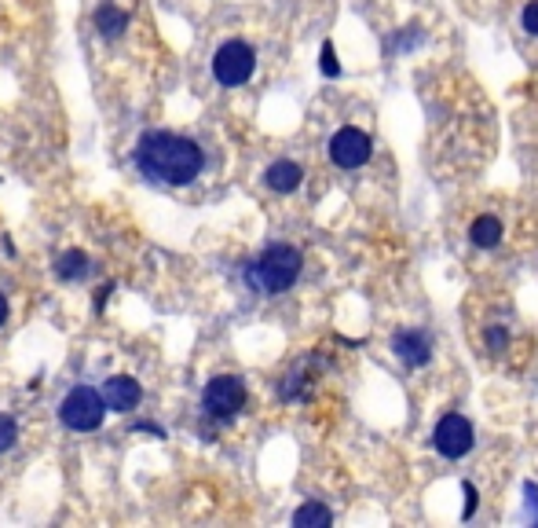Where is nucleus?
Segmentation results:
<instances>
[{
    "label": "nucleus",
    "mask_w": 538,
    "mask_h": 528,
    "mask_svg": "<svg viewBox=\"0 0 538 528\" xmlns=\"http://www.w3.org/2000/svg\"><path fill=\"white\" fill-rule=\"evenodd\" d=\"M301 269H304V257L297 246L272 242L245 264V283L264 298H275V294H286L301 279Z\"/></svg>",
    "instance_id": "2"
},
{
    "label": "nucleus",
    "mask_w": 538,
    "mask_h": 528,
    "mask_svg": "<svg viewBox=\"0 0 538 528\" xmlns=\"http://www.w3.org/2000/svg\"><path fill=\"white\" fill-rule=\"evenodd\" d=\"M473 445H476V433L466 415H443L432 429V448L443 459H466L473 452Z\"/></svg>",
    "instance_id": "6"
},
{
    "label": "nucleus",
    "mask_w": 538,
    "mask_h": 528,
    "mask_svg": "<svg viewBox=\"0 0 538 528\" xmlns=\"http://www.w3.org/2000/svg\"><path fill=\"white\" fill-rule=\"evenodd\" d=\"M476 499H480V495H476V488H473V484H466V517H473V513H476Z\"/></svg>",
    "instance_id": "20"
},
{
    "label": "nucleus",
    "mask_w": 538,
    "mask_h": 528,
    "mask_svg": "<svg viewBox=\"0 0 538 528\" xmlns=\"http://www.w3.org/2000/svg\"><path fill=\"white\" fill-rule=\"evenodd\" d=\"M103 418H107V400H103V393L92 389V386L70 389V393L62 396V404H59V422H62L66 429H73V433H92V429L103 425Z\"/></svg>",
    "instance_id": "3"
},
{
    "label": "nucleus",
    "mask_w": 538,
    "mask_h": 528,
    "mask_svg": "<svg viewBox=\"0 0 538 528\" xmlns=\"http://www.w3.org/2000/svg\"><path fill=\"white\" fill-rule=\"evenodd\" d=\"M392 352L407 367H425L432 360V337L425 330H396L392 334Z\"/></svg>",
    "instance_id": "8"
},
{
    "label": "nucleus",
    "mask_w": 538,
    "mask_h": 528,
    "mask_svg": "<svg viewBox=\"0 0 538 528\" xmlns=\"http://www.w3.org/2000/svg\"><path fill=\"white\" fill-rule=\"evenodd\" d=\"M15 445H19V425H15V418L0 415V455L12 452Z\"/></svg>",
    "instance_id": "15"
},
{
    "label": "nucleus",
    "mask_w": 538,
    "mask_h": 528,
    "mask_svg": "<svg viewBox=\"0 0 538 528\" xmlns=\"http://www.w3.org/2000/svg\"><path fill=\"white\" fill-rule=\"evenodd\" d=\"M202 407H206V415H213L220 422H231L245 407V382L238 375L209 378V386L202 389Z\"/></svg>",
    "instance_id": "5"
},
{
    "label": "nucleus",
    "mask_w": 538,
    "mask_h": 528,
    "mask_svg": "<svg viewBox=\"0 0 538 528\" xmlns=\"http://www.w3.org/2000/svg\"><path fill=\"white\" fill-rule=\"evenodd\" d=\"M520 23H524V30H527V34H534V37H538V0H531V5L524 8V19H520Z\"/></svg>",
    "instance_id": "19"
},
{
    "label": "nucleus",
    "mask_w": 538,
    "mask_h": 528,
    "mask_svg": "<svg viewBox=\"0 0 538 528\" xmlns=\"http://www.w3.org/2000/svg\"><path fill=\"white\" fill-rule=\"evenodd\" d=\"M505 345H509V334H505L502 327H491V330H487V348L498 357V352H505Z\"/></svg>",
    "instance_id": "18"
},
{
    "label": "nucleus",
    "mask_w": 538,
    "mask_h": 528,
    "mask_svg": "<svg viewBox=\"0 0 538 528\" xmlns=\"http://www.w3.org/2000/svg\"><path fill=\"white\" fill-rule=\"evenodd\" d=\"M469 239H473V246H480V249H495V246L502 242V220L491 217V213L476 217L473 228H469Z\"/></svg>",
    "instance_id": "13"
},
{
    "label": "nucleus",
    "mask_w": 538,
    "mask_h": 528,
    "mask_svg": "<svg viewBox=\"0 0 538 528\" xmlns=\"http://www.w3.org/2000/svg\"><path fill=\"white\" fill-rule=\"evenodd\" d=\"M301 181H304V169H301L297 161H290V158L272 161V165H267V172H264V184L272 188V191H279V195L297 191V188H301Z\"/></svg>",
    "instance_id": "10"
},
{
    "label": "nucleus",
    "mask_w": 538,
    "mask_h": 528,
    "mask_svg": "<svg viewBox=\"0 0 538 528\" xmlns=\"http://www.w3.org/2000/svg\"><path fill=\"white\" fill-rule=\"evenodd\" d=\"M5 323H8V298L0 294V327H5Z\"/></svg>",
    "instance_id": "22"
},
{
    "label": "nucleus",
    "mask_w": 538,
    "mask_h": 528,
    "mask_svg": "<svg viewBox=\"0 0 538 528\" xmlns=\"http://www.w3.org/2000/svg\"><path fill=\"white\" fill-rule=\"evenodd\" d=\"M293 524H297V528H330V524H333V513H330V506L308 499V503L293 513Z\"/></svg>",
    "instance_id": "14"
},
{
    "label": "nucleus",
    "mask_w": 538,
    "mask_h": 528,
    "mask_svg": "<svg viewBox=\"0 0 538 528\" xmlns=\"http://www.w3.org/2000/svg\"><path fill=\"white\" fill-rule=\"evenodd\" d=\"M125 26H129V15L121 8H114V5H100L96 8V30H100L103 41H118L125 34Z\"/></svg>",
    "instance_id": "12"
},
{
    "label": "nucleus",
    "mask_w": 538,
    "mask_h": 528,
    "mask_svg": "<svg viewBox=\"0 0 538 528\" xmlns=\"http://www.w3.org/2000/svg\"><path fill=\"white\" fill-rule=\"evenodd\" d=\"M136 433H154V436H165L161 425H150V422H136Z\"/></svg>",
    "instance_id": "21"
},
{
    "label": "nucleus",
    "mask_w": 538,
    "mask_h": 528,
    "mask_svg": "<svg viewBox=\"0 0 538 528\" xmlns=\"http://www.w3.org/2000/svg\"><path fill=\"white\" fill-rule=\"evenodd\" d=\"M88 272H92V260H88L84 249H66L55 257V276L62 283H81V279H88Z\"/></svg>",
    "instance_id": "11"
},
{
    "label": "nucleus",
    "mask_w": 538,
    "mask_h": 528,
    "mask_svg": "<svg viewBox=\"0 0 538 528\" xmlns=\"http://www.w3.org/2000/svg\"><path fill=\"white\" fill-rule=\"evenodd\" d=\"M319 66H322V73H326V77H341V63H337V55H333V44H330V41L322 44Z\"/></svg>",
    "instance_id": "16"
},
{
    "label": "nucleus",
    "mask_w": 538,
    "mask_h": 528,
    "mask_svg": "<svg viewBox=\"0 0 538 528\" xmlns=\"http://www.w3.org/2000/svg\"><path fill=\"white\" fill-rule=\"evenodd\" d=\"M256 70V52L245 44V41H224L213 55V77L224 84V88H238L253 77Z\"/></svg>",
    "instance_id": "4"
},
{
    "label": "nucleus",
    "mask_w": 538,
    "mask_h": 528,
    "mask_svg": "<svg viewBox=\"0 0 538 528\" xmlns=\"http://www.w3.org/2000/svg\"><path fill=\"white\" fill-rule=\"evenodd\" d=\"M103 400H107V411H136L139 400H143V389H139L136 378L114 375V378H107V386H103Z\"/></svg>",
    "instance_id": "9"
},
{
    "label": "nucleus",
    "mask_w": 538,
    "mask_h": 528,
    "mask_svg": "<svg viewBox=\"0 0 538 528\" xmlns=\"http://www.w3.org/2000/svg\"><path fill=\"white\" fill-rule=\"evenodd\" d=\"M524 495H527V521L538 524V484L527 481V484H524Z\"/></svg>",
    "instance_id": "17"
},
{
    "label": "nucleus",
    "mask_w": 538,
    "mask_h": 528,
    "mask_svg": "<svg viewBox=\"0 0 538 528\" xmlns=\"http://www.w3.org/2000/svg\"><path fill=\"white\" fill-rule=\"evenodd\" d=\"M370 154H374V140L363 129L348 125L330 136V161L337 169H363L370 161Z\"/></svg>",
    "instance_id": "7"
},
{
    "label": "nucleus",
    "mask_w": 538,
    "mask_h": 528,
    "mask_svg": "<svg viewBox=\"0 0 538 528\" xmlns=\"http://www.w3.org/2000/svg\"><path fill=\"white\" fill-rule=\"evenodd\" d=\"M136 169L154 184H168V188H187L195 184L202 169H206V154L191 136L179 132H143L136 143Z\"/></svg>",
    "instance_id": "1"
}]
</instances>
